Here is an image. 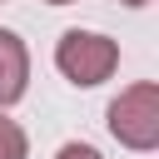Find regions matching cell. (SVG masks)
Listing matches in <instances>:
<instances>
[{"label": "cell", "instance_id": "cell-1", "mask_svg": "<svg viewBox=\"0 0 159 159\" xmlns=\"http://www.w3.org/2000/svg\"><path fill=\"white\" fill-rule=\"evenodd\" d=\"M104 124H109V134H114L124 149H134V154L159 149V84H154V80H139V84L119 89V94L109 99V109H104Z\"/></svg>", "mask_w": 159, "mask_h": 159}, {"label": "cell", "instance_id": "cell-2", "mask_svg": "<svg viewBox=\"0 0 159 159\" xmlns=\"http://www.w3.org/2000/svg\"><path fill=\"white\" fill-rule=\"evenodd\" d=\"M55 70L80 89H94L119 70V40L99 30H65L55 40Z\"/></svg>", "mask_w": 159, "mask_h": 159}, {"label": "cell", "instance_id": "cell-3", "mask_svg": "<svg viewBox=\"0 0 159 159\" xmlns=\"http://www.w3.org/2000/svg\"><path fill=\"white\" fill-rule=\"evenodd\" d=\"M30 89V50L15 30H0V109L20 104Z\"/></svg>", "mask_w": 159, "mask_h": 159}, {"label": "cell", "instance_id": "cell-4", "mask_svg": "<svg viewBox=\"0 0 159 159\" xmlns=\"http://www.w3.org/2000/svg\"><path fill=\"white\" fill-rule=\"evenodd\" d=\"M0 159H30V139L10 114H0Z\"/></svg>", "mask_w": 159, "mask_h": 159}, {"label": "cell", "instance_id": "cell-5", "mask_svg": "<svg viewBox=\"0 0 159 159\" xmlns=\"http://www.w3.org/2000/svg\"><path fill=\"white\" fill-rule=\"evenodd\" d=\"M55 159H104L94 144H80V139H70V144H60V154Z\"/></svg>", "mask_w": 159, "mask_h": 159}, {"label": "cell", "instance_id": "cell-6", "mask_svg": "<svg viewBox=\"0 0 159 159\" xmlns=\"http://www.w3.org/2000/svg\"><path fill=\"white\" fill-rule=\"evenodd\" d=\"M119 5H129V10H144V5H149V0H119Z\"/></svg>", "mask_w": 159, "mask_h": 159}, {"label": "cell", "instance_id": "cell-7", "mask_svg": "<svg viewBox=\"0 0 159 159\" xmlns=\"http://www.w3.org/2000/svg\"><path fill=\"white\" fill-rule=\"evenodd\" d=\"M45 5H75V0H45Z\"/></svg>", "mask_w": 159, "mask_h": 159}]
</instances>
